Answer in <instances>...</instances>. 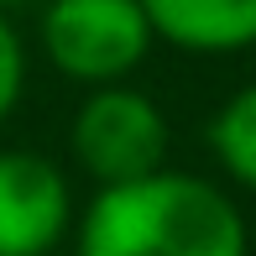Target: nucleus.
Listing matches in <instances>:
<instances>
[{"mask_svg": "<svg viewBox=\"0 0 256 256\" xmlns=\"http://www.w3.org/2000/svg\"><path fill=\"white\" fill-rule=\"evenodd\" d=\"M78 256H246V220L209 178L162 168L89 199Z\"/></svg>", "mask_w": 256, "mask_h": 256, "instance_id": "f257e3e1", "label": "nucleus"}, {"mask_svg": "<svg viewBox=\"0 0 256 256\" xmlns=\"http://www.w3.org/2000/svg\"><path fill=\"white\" fill-rule=\"evenodd\" d=\"M157 42L199 58L256 48V0H142Z\"/></svg>", "mask_w": 256, "mask_h": 256, "instance_id": "39448f33", "label": "nucleus"}, {"mask_svg": "<svg viewBox=\"0 0 256 256\" xmlns=\"http://www.w3.org/2000/svg\"><path fill=\"white\" fill-rule=\"evenodd\" d=\"M74 220V194L42 152H0V256H48Z\"/></svg>", "mask_w": 256, "mask_h": 256, "instance_id": "20e7f679", "label": "nucleus"}, {"mask_svg": "<svg viewBox=\"0 0 256 256\" xmlns=\"http://www.w3.org/2000/svg\"><path fill=\"white\" fill-rule=\"evenodd\" d=\"M157 32L142 0H48L42 6V52L63 78L120 84L142 68Z\"/></svg>", "mask_w": 256, "mask_h": 256, "instance_id": "f03ea898", "label": "nucleus"}, {"mask_svg": "<svg viewBox=\"0 0 256 256\" xmlns=\"http://www.w3.org/2000/svg\"><path fill=\"white\" fill-rule=\"evenodd\" d=\"M26 6H37V0H0V16H10V10H26ZM48 6V0H42Z\"/></svg>", "mask_w": 256, "mask_h": 256, "instance_id": "6e6552de", "label": "nucleus"}, {"mask_svg": "<svg viewBox=\"0 0 256 256\" xmlns=\"http://www.w3.org/2000/svg\"><path fill=\"white\" fill-rule=\"evenodd\" d=\"M204 142H209V152L220 157V168H225L240 188H256V78L246 89H236V94L214 110Z\"/></svg>", "mask_w": 256, "mask_h": 256, "instance_id": "423d86ee", "label": "nucleus"}, {"mask_svg": "<svg viewBox=\"0 0 256 256\" xmlns=\"http://www.w3.org/2000/svg\"><path fill=\"white\" fill-rule=\"evenodd\" d=\"M21 84H26V48H21L10 16H0V126H6V115L16 110Z\"/></svg>", "mask_w": 256, "mask_h": 256, "instance_id": "0eeeda50", "label": "nucleus"}, {"mask_svg": "<svg viewBox=\"0 0 256 256\" xmlns=\"http://www.w3.org/2000/svg\"><path fill=\"white\" fill-rule=\"evenodd\" d=\"M68 146H74V162L100 188L142 183L162 172V162H168V115L142 89L104 84L78 104Z\"/></svg>", "mask_w": 256, "mask_h": 256, "instance_id": "7ed1b4c3", "label": "nucleus"}]
</instances>
